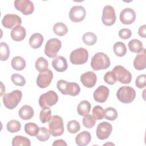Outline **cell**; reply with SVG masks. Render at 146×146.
<instances>
[{
	"label": "cell",
	"mask_w": 146,
	"mask_h": 146,
	"mask_svg": "<svg viewBox=\"0 0 146 146\" xmlns=\"http://www.w3.org/2000/svg\"><path fill=\"white\" fill-rule=\"evenodd\" d=\"M91 140L90 133L84 131L78 134L75 137L76 144L79 146H84L88 144Z\"/></svg>",
	"instance_id": "obj_22"
},
{
	"label": "cell",
	"mask_w": 146,
	"mask_h": 146,
	"mask_svg": "<svg viewBox=\"0 0 146 146\" xmlns=\"http://www.w3.org/2000/svg\"><path fill=\"white\" fill-rule=\"evenodd\" d=\"M129 50L134 53H140L143 49V46L142 42L136 39H133L131 40L128 44Z\"/></svg>",
	"instance_id": "obj_26"
},
{
	"label": "cell",
	"mask_w": 146,
	"mask_h": 146,
	"mask_svg": "<svg viewBox=\"0 0 146 146\" xmlns=\"http://www.w3.org/2000/svg\"><path fill=\"white\" fill-rule=\"evenodd\" d=\"M110 91L108 87L103 85L100 86L94 92V99L98 103H104L107 100Z\"/></svg>",
	"instance_id": "obj_17"
},
{
	"label": "cell",
	"mask_w": 146,
	"mask_h": 146,
	"mask_svg": "<svg viewBox=\"0 0 146 146\" xmlns=\"http://www.w3.org/2000/svg\"><path fill=\"white\" fill-rule=\"evenodd\" d=\"M22 97V93L20 90H14L11 92L3 95V103L7 108L13 110L19 103Z\"/></svg>",
	"instance_id": "obj_3"
},
{
	"label": "cell",
	"mask_w": 146,
	"mask_h": 146,
	"mask_svg": "<svg viewBox=\"0 0 146 146\" xmlns=\"http://www.w3.org/2000/svg\"><path fill=\"white\" fill-rule=\"evenodd\" d=\"M39 129V127L33 122L27 123L25 125V132L30 136H36L38 134Z\"/></svg>",
	"instance_id": "obj_32"
},
{
	"label": "cell",
	"mask_w": 146,
	"mask_h": 146,
	"mask_svg": "<svg viewBox=\"0 0 146 146\" xmlns=\"http://www.w3.org/2000/svg\"><path fill=\"white\" fill-rule=\"evenodd\" d=\"M50 132L48 129L42 127H40L38 134L36 135V139L40 141H46L49 139Z\"/></svg>",
	"instance_id": "obj_37"
},
{
	"label": "cell",
	"mask_w": 146,
	"mask_h": 146,
	"mask_svg": "<svg viewBox=\"0 0 146 146\" xmlns=\"http://www.w3.org/2000/svg\"><path fill=\"white\" fill-rule=\"evenodd\" d=\"M10 56V48L8 44L5 42L0 43V59L2 61L6 60Z\"/></svg>",
	"instance_id": "obj_34"
},
{
	"label": "cell",
	"mask_w": 146,
	"mask_h": 146,
	"mask_svg": "<svg viewBox=\"0 0 146 146\" xmlns=\"http://www.w3.org/2000/svg\"><path fill=\"white\" fill-rule=\"evenodd\" d=\"M119 18L123 24L131 25L135 21L136 13L131 8H125L120 12Z\"/></svg>",
	"instance_id": "obj_16"
},
{
	"label": "cell",
	"mask_w": 146,
	"mask_h": 146,
	"mask_svg": "<svg viewBox=\"0 0 146 146\" xmlns=\"http://www.w3.org/2000/svg\"><path fill=\"white\" fill-rule=\"evenodd\" d=\"M48 127L50 134L53 136H59L64 132L63 119L58 115L51 116L48 121Z\"/></svg>",
	"instance_id": "obj_4"
},
{
	"label": "cell",
	"mask_w": 146,
	"mask_h": 146,
	"mask_svg": "<svg viewBox=\"0 0 146 146\" xmlns=\"http://www.w3.org/2000/svg\"><path fill=\"white\" fill-rule=\"evenodd\" d=\"M82 40L87 46H92L97 41L96 35L92 32H87L82 36Z\"/></svg>",
	"instance_id": "obj_31"
},
{
	"label": "cell",
	"mask_w": 146,
	"mask_h": 146,
	"mask_svg": "<svg viewBox=\"0 0 146 146\" xmlns=\"http://www.w3.org/2000/svg\"><path fill=\"white\" fill-rule=\"evenodd\" d=\"M48 61L43 57L38 58L35 61V67L37 71L39 72H43L48 69Z\"/></svg>",
	"instance_id": "obj_33"
},
{
	"label": "cell",
	"mask_w": 146,
	"mask_h": 146,
	"mask_svg": "<svg viewBox=\"0 0 146 146\" xmlns=\"http://www.w3.org/2000/svg\"><path fill=\"white\" fill-rule=\"evenodd\" d=\"M117 112L115 108L113 107L107 108L104 112V117L108 120L113 121L117 117Z\"/></svg>",
	"instance_id": "obj_38"
},
{
	"label": "cell",
	"mask_w": 146,
	"mask_h": 146,
	"mask_svg": "<svg viewBox=\"0 0 146 146\" xmlns=\"http://www.w3.org/2000/svg\"><path fill=\"white\" fill-rule=\"evenodd\" d=\"M86 15V10L82 6H74L71 7L69 12V18L74 22L82 21Z\"/></svg>",
	"instance_id": "obj_14"
},
{
	"label": "cell",
	"mask_w": 146,
	"mask_h": 146,
	"mask_svg": "<svg viewBox=\"0 0 146 146\" xmlns=\"http://www.w3.org/2000/svg\"><path fill=\"white\" fill-rule=\"evenodd\" d=\"M146 51L145 49L143 48L140 54H137L133 60V66L137 70H143L145 68L146 64Z\"/></svg>",
	"instance_id": "obj_20"
},
{
	"label": "cell",
	"mask_w": 146,
	"mask_h": 146,
	"mask_svg": "<svg viewBox=\"0 0 146 146\" xmlns=\"http://www.w3.org/2000/svg\"><path fill=\"white\" fill-rule=\"evenodd\" d=\"M83 124L87 128H92L96 124V119L90 115H86L83 119Z\"/></svg>",
	"instance_id": "obj_41"
},
{
	"label": "cell",
	"mask_w": 146,
	"mask_h": 146,
	"mask_svg": "<svg viewBox=\"0 0 146 146\" xmlns=\"http://www.w3.org/2000/svg\"><path fill=\"white\" fill-rule=\"evenodd\" d=\"M54 33L58 36H63L68 32L67 26L62 22H57L53 26Z\"/></svg>",
	"instance_id": "obj_30"
},
{
	"label": "cell",
	"mask_w": 146,
	"mask_h": 146,
	"mask_svg": "<svg viewBox=\"0 0 146 146\" xmlns=\"http://www.w3.org/2000/svg\"><path fill=\"white\" fill-rule=\"evenodd\" d=\"M56 87L58 90L63 95H69L72 96L78 95L80 91L79 86L74 82H68L60 79L57 82Z\"/></svg>",
	"instance_id": "obj_1"
},
{
	"label": "cell",
	"mask_w": 146,
	"mask_h": 146,
	"mask_svg": "<svg viewBox=\"0 0 146 146\" xmlns=\"http://www.w3.org/2000/svg\"><path fill=\"white\" fill-rule=\"evenodd\" d=\"M132 35V32L129 29H122L119 31V36L123 39H127Z\"/></svg>",
	"instance_id": "obj_45"
},
{
	"label": "cell",
	"mask_w": 146,
	"mask_h": 146,
	"mask_svg": "<svg viewBox=\"0 0 146 146\" xmlns=\"http://www.w3.org/2000/svg\"><path fill=\"white\" fill-rule=\"evenodd\" d=\"M26 30L21 25H18L14 27L10 33L11 38L17 42H19L23 40L26 36Z\"/></svg>",
	"instance_id": "obj_21"
},
{
	"label": "cell",
	"mask_w": 146,
	"mask_h": 146,
	"mask_svg": "<svg viewBox=\"0 0 146 146\" xmlns=\"http://www.w3.org/2000/svg\"><path fill=\"white\" fill-rule=\"evenodd\" d=\"M80 81L83 85L87 88L93 87L96 83V75L92 71H87L80 76Z\"/></svg>",
	"instance_id": "obj_18"
},
{
	"label": "cell",
	"mask_w": 146,
	"mask_h": 146,
	"mask_svg": "<svg viewBox=\"0 0 146 146\" xmlns=\"http://www.w3.org/2000/svg\"><path fill=\"white\" fill-rule=\"evenodd\" d=\"M58 100V96L57 94L52 91H48L42 95L39 98V106L43 108L46 107H50L55 105Z\"/></svg>",
	"instance_id": "obj_7"
},
{
	"label": "cell",
	"mask_w": 146,
	"mask_h": 146,
	"mask_svg": "<svg viewBox=\"0 0 146 146\" xmlns=\"http://www.w3.org/2000/svg\"><path fill=\"white\" fill-rule=\"evenodd\" d=\"M51 117V111L49 107L42 108L40 112L39 119L42 123L44 124L48 122Z\"/></svg>",
	"instance_id": "obj_36"
},
{
	"label": "cell",
	"mask_w": 146,
	"mask_h": 146,
	"mask_svg": "<svg viewBox=\"0 0 146 146\" xmlns=\"http://www.w3.org/2000/svg\"><path fill=\"white\" fill-rule=\"evenodd\" d=\"M14 3L15 9L23 15H30L34 10V4L30 0H16Z\"/></svg>",
	"instance_id": "obj_11"
},
{
	"label": "cell",
	"mask_w": 146,
	"mask_h": 146,
	"mask_svg": "<svg viewBox=\"0 0 146 146\" xmlns=\"http://www.w3.org/2000/svg\"><path fill=\"white\" fill-rule=\"evenodd\" d=\"M43 42V35L38 33L33 34L29 39V44L34 49L39 48Z\"/></svg>",
	"instance_id": "obj_24"
},
{
	"label": "cell",
	"mask_w": 146,
	"mask_h": 146,
	"mask_svg": "<svg viewBox=\"0 0 146 146\" xmlns=\"http://www.w3.org/2000/svg\"><path fill=\"white\" fill-rule=\"evenodd\" d=\"M22 19L19 16L14 14H7L2 18V24L6 29H12L21 25Z\"/></svg>",
	"instance_id": "obj_15"
},
{
	"label": "cell",
	"mask_w": 146,
	"mask_h": 146,
	"mask_svg": "<svg viewBox=\"0 0 146 146\" xmlns=\"http://www.w3.org/2000/svg\"><path fill=\"white\" fill-rule=\"evenodd\" d=\"M91 110V104L87 100H82L77 107V112L80 116H85L89 113Z\"/></svg>",
	"instance_id": "obj_27"
},
{
	"label": "cell",
	"mask_w": 146,
	"mask_h": 146,
	"mask_svg": "<svg viewBox=\"0 0 146 146\" xmlns=\"http://www.w3.org/2000/svg\"><path fill=\"white\" fill-rule=\"evenodd\" d=\"M138 34L142 38L146 37V26H145V25H144L139 27V30H138Z\"/></svg>",
	"instance_id": "obj_46"
},
{
	"label": "cell",
	"mask_w": 146,
	"mask_h": 146,
	"mask_svg": "<svg viewBox=\"0 0 146 146\" xmlns=\"http://www.w3.org/2000/svg\"><path fill=\"white\" fill-rule=\"evenodd\" d=\"M52 145L55 146H58V145H65L67 146V143L65 142L64 140H62V139H59V140H56L55 141H54V143H52Z\"/></svg>",
	"instance_id": "obj_47"
},
{
	"label": "cell",
	"mask_w": 146,
	"mask_h": 146,
	"mask_svg": "<svg viewBox=\"0 0 146 146\" xmlns=\"http://www.w3.org/2000/svg\"><path fill=\"white\" fill-rule=\"evenodd\" d=\"M104 110L102 107L96 106L92 109L93 117L96 120H102L104 117Z\"/></svg>",
	"instance_id": "obj_42"
},
{
	"label": "cell",
	"mask_w": 146,
	"mask_h": 146,
	"mask_svg": "<svg viewBox=\"0 0 146 146\" xmlns=\"http://www.w3.org/2000/svg\"><path fill=\"white\" fill-rule=\"evenodd\" d=\"M53 68L58 72L65 71L68 68V64L65 58L62 56H57L52 61Z\"/></svg>",
	"instance_id": "obj_19"
},
{
	"label": "cell",
	"mask_w": 146,
	"mask_h": 146,
	"mask_svg": "<svg viewBox=\"0 0 146 146\" xmlns=\"http://www.w3.org/2000/svg\"><path fill=\"white\" fill-rule=\"evenodd\" d=\"M112 131V125L107 121H103L98 125L96 131V135L99 139L105 140L110 136Z\"/></svg>",
	"instance_id": "obj_13"
},
{
	"label": "cell",
	"mask_w": 146,
	"mask_h": 146,
	"mask_svg": "<svg viewBox=\"0 0 146 146\" xmlns=\"http://www.w3.org/2000/svg\"><path fill=\"white\" fill-rule=\"evenodd\" d=\"M88 58L87 50L80 47L73 50L70 55V60L71 63L75 65H81L86 63Z\"/></svg>",
	"instance_id": "obj_6"
},
{
	"label": "cell",
	"mask_w": 146,
	"mask_h": 146,
	"mask_svg": "<svg viewBox=\"0 0 146 146\" xmlns=\"http://www.w3.org/2000/svg\"><path fill=\"white\" fill-rule=\"evenodd\" d=\"M104 80L107 84L112 85L116 83L117 80L116 79L114 73L112 72V71H108L105 74V75H104Z\"/></svg>",
	"instance_id": "obj_43"
},
{
	"label": "cell",
	"mask_w": 146,
	"mask_h": 146,
	"mask_svg": "<svg viewBox=\"0 0 146 146\" xmlns=\"http://www.w3.org/2000/svg\"><path fill=\"white\" fill-rule=\"evenodd\" d=\"M53 78V73L51 70L47 69L39 74L36 78V84L39 88L47 87L51 83Z\"/></svg>",
	"instance_id": "obj_12"
},
{
	"label": "cell",
	"mask_w": 146,
	"mask_h": 146,
	"mask_svg": "<svg viewBox=\"0 0 146 146\" xmlns=\"http://www.w3.org/2000/svg\"><path fill=\"white\" fill-rule=\"evenodd\" d=\"M11 64L14 70L21 71L23 70L26 67V61L22 57L17 56L12 59Z\"/></svg>",
	"instance_id": "obj_25"
},
{
	"label": "cell",
	"mask_w": 146,
	"mask_h": 146,
	"mask_svg": "<svg viewBox=\"0 0 146 146\" xmlns=\"http://www.w3.org/2000/svg\"><path fill=\"white\" fill-rule=\"evenodd\" d=\"M113 50L116 56L120 57L123 56L127 52L126 46L121 42H117L113 46Z\"/></svg>",
	"instance_id": "obj_28"
},
{
	"label": "cell",
	"mask_w": 146,
	"mask_h": 146,
	"mask_svg": "<svg viewBox=\"0 0 146 146\" xmlns=\"http://www.w3.org/2000/svg\"><path fill=\"white\" fill-rule=\"evenodd\" d=\"M115 11L113 7L110 5H106L103 7L102 21L106 26H111L116 21Z\"/></svg>",
	"instance_id": "obj_10"
},
{
	"label": "cell",
	"mask_w": 146,
	"mask_h": 146,
	"mask_svg": "<svg viewBox=\"0 0 146 146\" xmlns=\"http://www.w3.org/2000/svg\"><path fill=\"white\" fill-rule=\"evenodd\" d=\"M112 72L114 73L116 79L122 84H129L131 82L132 75L131 72L124 67L118 65L113 68Z\"/></svg>",
	"instance_id": "obj_9"
},
{
	"label": "cell",
	"mask_w": 146,
	"mask_h": 146,
	"mask_svg": "<svg viewBox=\"0 0 146 146\" xmlns=\"http://www.w3.org/2000/svg\"><path fill=\"white\" fill-rule=\"evenodd\" d=\"M12 82L17 86H23L26 83L25 78L20 74H13L11 76Z\"/></svg>",
	"instance_id": "obj_40"
},
{
	"label": "cell",
	"mask_w": 146,
	"mask_h": 146,
	"mask_svg": "<svg viewBox=\"0 0 146 146\" xmlns=\"http://www.w3.org/2000/svg\"><path fill=\"white\" fill-rule=\"evenodd\" d=\"M30 140L28 138L21 135L15 136L12 140L13 146H30Z\"/></svg>",
	"instance_id": "obj_29"
},
{
	"label": "cell",
	"mask_w": 146,
	"mask_h": 146,
	"mask_svg": "<svg viewBox=\"0 0 146 146\" xmlns=\"http://www.w3.org/2000/svg\"><path fill=\"white\" fill-rule=\"evenodd\" d=\"M7 130L11 133H15L20 131L21 124L19 121L16 120H11L6 124Z\"/></svg>",
	"instance_id": "obj_35"
},
{
	"label": "cell",
	"mask_w": 146,
	"mask_h": 146,
	"mask_svg": "<svg viewBox=\"0 0 146 146\" xmlns=\"http://www.w3.org/2000/svg\"><path fill=\"white\" fill-rule=\"evenodd\" d=\"M110 63V60L107 55L102 52H98L92 56L91 66L94 70L99 71L108 68Z\"/></svg>",
	"instance_id": "obj_2"
},
{
	"label": "cell",
	"mask_w": 146,
	"mask_h": 146,
	"mask_svg": "<svg viewBox=\"0 0 146 146\" xmlns=\"http://www.w3.org/2000/svg\"><path fill=\"white\" fill-rule=\"evenodd\" d=\"M117 99L123 103H130L132 102L136 97V91L131 87H121L116 92Z\"/></svg>",
	"instance_id": "obj_5"
},
{
	"label": "cell",
	"mask_w": 146,
	"mask_h": 146,
	"mask_svg": "<svg viewBox=\"0 0 146 146\" xmlns=\"http://www.w3.org/2000/svg\"><path fill=\"white\" fill-rule=\"evenodd\" d=\"M18 114L22 120H29L34 114L33 108L29 105H24L19 110Z\"/></svg>",
	"instance_id": "obj_23"
},
{
	"label": "cell",
	"mask_w": 146,
	"mask_h": 146,
	"mask_svg": "<svg viewBox=\"0 0 146 146\" xmlns=\"http://www.w3.org/2000/svg\"><path fill=\"white\" fill-rule=\"evenodd\" d=\"M67 128V131L70 133H76L80 129V125L78 121L72 120L68 122Z\"/></svg>",
	"instance_id": "obj_39"
},
{
	"label": "cell",
	"mask_w": 146,
	"mask_h": 146,
	"mask_svg": "<svg viewBox=\"0 0 146 146\" xmlns=\"http://www.w3.org/2000/svg\"><path fill=\"white\" fill-rule=\"evenodd\" d=\"M62 43L58 38H51L47 40L44 46V54L49 58H55L60 49Z\"/></svg>",
	"instance_id": "obj_8"
},
{
	"label": "cell",
	"mask_w": 146,
	"mask_h": 146,
	"mask_svg": "<svg viewBox=\"0 0 146 146\" xmlns=\"http://www.w3.org/2000/svg\"><path fill=\"white\" fill-rule=\"evenodd\" d=\"M135 84L139 88H143L146 86V75L141 74L139 75L135 81Z\"/></svg>",
	"instance_id": "obj_44"
}]
</instances>
